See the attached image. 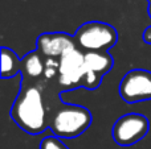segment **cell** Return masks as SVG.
<instances>
[{"label": "cell", "instance_id": "5b68a950", "mask_svg": "<svg viewBox=\"0 0 151 149\" xmlns=\"http://www.w3.org/2000/svg\"><path fill=\"white\" fill-rule=\"evenodd\" d=\"M58 65V83L64 89L82 86L86 73L85 53L74 48L60 57Z\"/></svg>", "mask_w": 151, "mask_h": 149}, {"label": "cell", "instance_id": "7a4b0ae2", "mask_svg": "<svg viewBox=\"0 0 151 149\" xmlns=\"http://www.w3.org/2000/svg\"><path fill=\"white\" fill-rule=\"evenodd\" d=\"M91 115L85 107L65 104L55 114L50 123V129L55 136L64 139H74L89 128Z\"/></svg>", "mask_w": 151, "mask_h": 149}, {"label": "cell", "instance_id": "ba28073f", "mask_svg": "<svg viewBox=\"0 0 151 149\" xmlns=\"http://www.w3.org/2000/svg\"><path fill=\"white\" fill-rule=\"evenodd\" d=\"M85 66L88 70L104 75L111 69L113 58L106 52H86L85 53Z\"/></svg>", "mask_w": 151, "mask_h": 149}, {"label": "cell", "instance_id": "9a60e30c", "mask_svg": "<svg viewBox=\"0 0 151 149\" xmlns=\"http://www.w3.org/2000/svg\"><path fill=\"white\" fill-rule=\"evenodd\" d=\"M150 1H151V0H150ZM149 11H150V16H151V5H150V9Z\"/></svg>", "mask_w": 151, "mask_h": 149}, {"label": "cell", "instance_id": "9c48e42d", "mask_svg": "<svg viewBox=\"0 0 151 149\" xmlns=\"http://www.w3.org/2000/svg\"><path fill=\"white\" fill-rule=\"evenodd\" d=\"M20 70V61L13 53V50L8 48L1 49V77L11 78L15 77Z\"/></svg>", "mask_w": 151, "mask_h": 149}, {"label": "cell", "instance_id": "30bf717a", "mask_svg": "<svg viewBox=\"0 0 151 149\" xmlns=\"http://www.w3.org/2000/svg\"><path fill=\"white\" fill-rule=\"evenodd\" d=\"M41 53L40 52H32L28 55H25L23 61V66L25 73L32 78H37L41 74H44L45 70V62L41 60Z\"/></svg>", "mask_w": 151, "mask_h": 149}, {"label": "cell", "instance_id": "5bb4252c", "mask_svg": "<svg viewBox=\"0 0 151 149\" xmlns=\"http://www.w3.org/2000/svg\"><path fill=\"white\" fill-rule=\"evenodd\" d=\"M143 41L146 42V44H151V26H149V28L145 31V33H143Z\"/></svg>", "mask_w": 151, "mask_h": 149}, {"label": "cell", "instance_id": "277c9868", "mask_svg": "<svg viewBox=\"0 0 151 149\" xmlns=\"http://www.w3.org/2000/svg\"><path fill=\"white\" fill-rule=\"evenodd\" d=\"M150 128L149 119L141 114H126L115 121L113 139L122 147L133 145L147 135Z\"/></svg>", "mask_w": 151, "mask_h": 149}, {"label": "cell", "instance_id": "7c38bea8", "mask_svg": "<svg viewBox=\"0 0 151 149\" xmlns=\"http://www.w3.org/2000/svg\"><path fill=\"white\" fill-rule=\"evenodd\" d=\"M101 78H102L101 75H98V74H96V73H93V71L86 69L82 86H85L86 89H96V87L99 84V82H101Z\"/></svg>", "mask_w": 151, "mask_h": 149}, {"label": "cell", "instance_id": "4fadbf2b", "mask_svg": "<svg viewBox=\"0 0 151 149\" xmlns=\"http://www.w3.org/2000/svg\"><path fill=\"white\" fill-rule=\"evenodd\" d=\"M58 74V69L57 67H49V66H45V70H44V75L45 78H53V77Z\"/></svg>", "mask_w": 151, "mask_h": 149}, {"label": "cell", "instance_id": "6da1fadb", "mask_svg": "<svg viewBox=\"0 0 151 149\" xmlns=\"http://www.w3.org/2000/svg\"><path fill=\"white\" fill-rule=\"evenodd\" d=\"M11 116L28 133L37 135L45 131L47 115L40 90L32 86L21 91L11 110Z\"/></svg>", "mask_w": 151, "mask_h": 149}, {"label": "cell", "instance_id": "3957f363", "mask_svg": "<svg viewBox=\"0 0 151 149\" xmlns=\"http://www.w3.org/2000/svg\"><path fill=\"white\" fill-rule=\"evenodd\" d=\"M118 34L115 28L101 21H90L76 32V41L88 52H106L115 45Z\"/></svg>", "mask_w": 151, "mask_h": 149}, {"label": "cell", "instance_id": "8fae6325", "mask_svg": "<svg viewBox=\"0 0 151 149\" xmlns=\"http://www.w3.org/2000/svg\"><path fill=\"white\" fill-rule=\"evenodd\" d=\"M40 149H69L57 136H47L40 143Z\"/></svg>", "mask_w": 151, "mask_h": 149}, {"label": "cell", "instance_id": "8992f818", "mask_svg": "<svg viewBox=\"0 0 151 149\" xmlns=\"http://www.w3.org/2000/svg\"><path fill=\"white\" fill-rule=\"evenodd\" d=\"M119 94L127 103L151 99V71L135 69L122 78L119 83Z\"/></svg>", "mask_w": 151, "mask_h": 149}, {"label": "cell", "instance_id": "52a82bcc", "mask_svg": "<svg viewBox=\"0 0 151 149\" xmlns=\"http://www.w3.org/2000/svg\"><path fill=\"white\" fill-rule=\"evenodd\" d=\"M74 48V40L65 33H44L37 38V49L48 58L61 57Z\"/></svg>", "mask_w": 151, "mask_h": 149}]
</instances>
